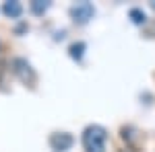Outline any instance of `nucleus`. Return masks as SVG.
<instances>
[{
    "label": "nucleus",
    "mask_w": 155,
    "mask_h": 152,
    "mask_svg": "<svg viewBox=\"0 0 155 152\" xmlns=\"http://www.w3.org/2000/svg\"><path fill=\"white\" fill-rule=\"evenodd\" d=\"M72 144H74V138H72L71 134H66V132H56V134L50 136V146H52V150H54V152L71 150Z\"/></svg>",
    "instance_id": "4"
},
{
    "label": "nucleus",
    "mask_w": 155,
    "mask_h": 152,
    "mask_svg": "<svg viewBox=\"0 0 155 152\" xmlns=\"http://www.w3.org/2000/svg\"><path fill=\"white\" fill-rule=\"evenodd\" d=\"M2 12H4L6 17H11V19H17V17H21L23 6H21V2H17V0H8V2H4Z\"/></svg>",
    "instance_id": "5"
},
{
    "label": "nucleus",
    "mask_w": 155,
    "mask_h": 152,
    "mask_svg": "<svg viewBox=\"0 0 155 152\" xmlns=\"http://www.w3.org/2000/svg\"><path fill=\"white\" fill-rule=\"evenodd\" d=\"M128 17H130V21L134 25H143L145 21H147V17H145V12L141 11V8H132V11L128 12Z\"/></svg>",
    "instance_id": "7"
},
{
    "label": "nucleus",
    "mask_w": 155,
    "mask_h": 152,
    "mask_svg": "<svg viewBox=\"0 0 155 152\" xmlns=\"http://www.w3.org/2000/svg\"><path fill=\"white\" fill-rule=\"evenodd\" d=\"M120 152H130V150H120Z\"/></svg>",
    "instance_id": "11"
},
{
    "label": "nucleus",
    "mask_w": 155,
    "mask_h": 152,
    "mask_svg": "<svg viewBox=\"0 0 155 152\" xmlns=\"http://www.w3.org/2000/svg\"><path fill=\"white\" fill-rule=\"evenodd\" d=\"M68 54H71L72 60H81L85 54V43L83 41H77V43H72L71 47H68Z\"/></svg>",
    "instance_id": "6"
},
{
    "label": "nucleus",
    "mask_w": 155,
    "mask_h": 152,
    "mask_svg": "<svg viewBox=\"0 0 155 152\" xmlns=\"http://www.w3.org/2000/svg\"><path fill=\"white\" fill-rule=\"evenodd\" d=\"M0 76H2V66H0Z\"/></svg>",
    "instance_id": "9"
},
{
    "label": "nucleus",
    "mask_w": 155,
    "mask_h": 152,
    "mask_svg": "<svg viewBox=\"0 0 155 152\" xmlns=\"http://www.w3.org/2000/svg\"><path fill=\"white\" fill-rule=\"evenodd\" d=\"M48 8H50V2H44V0H33L31 2V11L35 14H44Z\"/></svg>",
    "instance_id": "8"
},
{
    "label": "nucleus",
    "mask_w": 155,
    "mask_h": 152,
    "mask_svg": "<svg viewBox=\"0 0 155 152\" xmlns=\"http://www.w3.org/2000/svg\"><path fill=\"white\" fill-rule=\"evenodd\" d=\"M11 66H12V72L17 74L19 80L33 86V82H35V72H33L31 64H29L27 60H25V58H15L11 62Z\"/></svg>",
    "instance_id": "2"
},
{
    "label": "nucleus",
    "mask_w": 155,
    "mask_h": 152,
    "mask_svg": "<svg viewBox=\"0 0 155 152\" xmlns=\"http://www.w3.org/2000/svg\"><path fill=\"white\" fill-rule=\"evenodd\" d=\"M151 6H153V8H155V2H151Z\"/></svg>",
    "instance_id": "10"
},
{
    "label": "nucleus",
    "mask_w": 155,
    "mask_h": 152,
    "mask_svg": "<svg viewBox=\"0 0 155 152\" xmlns=\"http://www.w3.org/2000/svg\"><path fill=\"white\" fill-rule=\"evenodd\" d=\"M106 140L107 132L101 126H87L83 132V148L85 152H106Z\"/></svg>",
    "instance_id": "1"
},
{
    "label": "nucleus",
    "mask_w": 155,
    "mask_h": 152,
    "mask_svg": "<svg viewBox=\"0 0 155 152\" xmlns=\"http://www.w3.org/2000/svg\"><path fill=\"white\" fill-rule=\"evenodd\" d=\"M95 14V8H93V4L91 2H77L74 6L71 8V17L74 23L79 25H85L91 17Z\"/></svg>",
    "instance_id": "3"
}]
</instances>
